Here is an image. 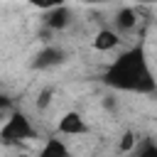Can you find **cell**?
<instances>
[{"instance_id":"obj_1","label":"cell","mask_w":157,"mask_h":157,"mask_svg":"<svg viewBox=\"0 0 157 157\" xmlns=\"http://www.w3.org/2000/svg\"><path fill=\"white\" fill-rule=\"evenodd\" d=\"M103 83L115 91H128V93H155L157 88L142 47H132L123 52L118 59H113L103 74Z\"/></svg>"},{"instance_id":"obj_2","label":"cell","mask_w":157,"mask_h":157,"mask_svg":"<svg viewBox=\"0 0 157 157\" xmlns=\"http://www.w3.org/2000/svg\"><path fill=\"white\" fill-rule=\"evenodd\" d=\"M34 137V128L29 123V118L20 110H12L10 115H5V120L0 123V142L2 145H22L27 140Z\"/></svg>"},{"instance_id":"obj_3","label":"cell","mask_w":157,"mask_h":157,"mask_svg":"<svg viewBox=\"0 0 157 157\" xmlns=\"http://www.w3.org/2000/svg\"><path fill=\"white\" fill-rule=\"evenodd\" d=\"M64 59H66V54H64V49H59V47H54V44H47V47H42L37 54H34V61H32V69H39V71H47V69H54V66H59V64H64Z\"/></svg>"},{"instance_id":"obj_4","label":"cell","mask_w":157,"mask_h":157,"mask_svg":"<svg viewBox=\"0 0 157 157\" xmlns=\"http://www.w3.org/2000/svg\"><path fill=\"white\" fill-rule=\"evenodd\" d=\"M44 25L49 29H54V32L66 29L71 25V10L66 7V2L64 5H54V7H47L44 10Z\"/></svg>"},{"instance_id":"obj_5","label":"cell","mask_w":157,"mask_h":157,"mask_svg":"<svg viewBox=\"0 0 157 157\" xmlns=\"http://www.w3.org/2000/svg\"><path fill=\"white\" fill-rule=\"evenodd\" d=\"M59 132H61V135H86V132H88V125H86V120H83L81 113L69 110V113H64L61 120H59Z\"/></svg>"},{"instance_id":"obj_6","label":"cell","mask_w":157,"mask_h":157,"mask_svg":"<svg viewBox=\"0 0 157 157\" xmlns=\"http://www.w3.org/2000/svg\"><path fill=\"white\" fill-rule=\"evenodd\" d=\"M115 27H118V32H130L135 25H137V12H135V7H120L118 12H115Z\"/></svg>"},{"instance_id":"obj_7","label":"cell","mask_w":157,"mask_h":157,"mask_svg":"<svg viewBox=\"0 0 157 157\" xmlns=\"http://www.w3.org/2000/svg\"><path fill=\"white\" fill-rule=\"evenodd\" d=\"M118 32L115 29H98V34L93 37V47L98 49V52H110V49H115L118 47Z\"/></svg>"},{"instance_id":"obj_8","label":"cell","mask_w":157,"mask_h":157,"mask_svg":"<svg viewBox=\"0 0 157 157\" xmlns=\"http://www.w3.org/2000/svg\"><path fill=\"white\" fill-rule=\"evenodd\" d=\"M39 155H42V157H66V155H69V147H66L59 137H49L47 145L39 150Z\"/></svg>"},{"instance_id":"obj_9","label":"cell","mask_w":157,"mask_h":157,"mask_svg":"<svg viewBox=\"0 0 157 157\" xmlns=\"http://www.w3.org/2000/svg\"><path fill=\"white\" fill-rule=\"evenodd\" d=\"M130 152H132V155H137V157L157 155V145L152 142V137H142V140H137V145H132V147H130Z\"/></svg>"},{"instance_id":"obj_10","label":"cell","mask_w":157,"mask_h":157,"mask_svg":"<svg viewBox=\"0 0 157 157\" xmlns=\"http://www.w3.org/2000/svg\"><path fill=\"white\" fill-rule=\"evenodd\" d=\"M132 145H135V135H130V132H128V135L123 137V145H120V150H123V152H128Z\"/></svg>"},{"instance_id":"obj_11","label":"cell","mask_w":157,"mask_h":157,"mask_svg":"<svg viewBox=\"0 0 157 157\" xmlns=\"http://www.w3.org/2000/svg\"><path fill=\"white\" fill-rule=\"evenodd\" d=\"M66 0H39L37 2V7H42V10H47V7H54V5H64Z\"/></svg>"},{"instance_id":"obj_12","label":"cell","mask_w":157,"mask_h":157,"mask_svg":"<svg viewBox=\"0 0 157 157\" xmlns=\"http://www.w3.org/2000/svg\"><path fill=\"white\" fill-rule=\"evenodd\" d=\"M7 108H10V98L0 91V110H7Z\"/></svg>"},{"instance_id":"obj_13","label":"cell","mask_w":157,"mask_h":157,"mask_svg":"<svg viewBox=\"0 0 157 157\" xmlns=\"http://www.w3.org/2000/svg\"><path fill=\"white\" fill-rule=\"evenodd\" d=\"M49 96H52L49 91H47V93H42V101H39V108H44V105L49 103Z\"/></svg>"},{"instance_id":"obj_14","label":"cell","mask_w":157,"mask_h":157,"mask_svg":"<svg viewBox=\"0 0 157 157\" xmlns=\"http://www.w3.org/2000/svg\"><path fill=\"white\" fill-rule=\"evenodd\" d=\"M5 113H7V110H0V123L5 120Z\"/></svg>"},{"instance_id":"obj_15","label":"cell","mask_w":157,"mask_h":157,"mask_svg":"<svg viewBox=\"0 0 157 157\" xmlns=\"http://www.w3.org/2000/svg\"><path fill=\"white\" fill-rule=\"evenodd\" d=\"M137 2H155V0H137Z\"/></svg>"},{"instance_id":"obj_16","label":"cell","mask_w":157,"mask_h":157,"mask_svg":"<svg viewBox=\"0 0 157 157\" xmlns=\"http://www.w3.org/2000/svg\"><path fill=\"white\" fill-rule=\"evenodd\" d=\"M93 2H105V0H93Z\"/></svg>"},{"instance_id":"obj_17","label":"cell","mask_w":157,"mask_h":157,"mask_svg":"<svg viewBox=\"0 0 157 157\" xmlns=\"http://www.w3.org/2000/svg\"><path fill=\"white\" fill-rule=\"evenodd\" d=\"M88 2H93V0H88Z\"/></svg>"}]
</instances>
